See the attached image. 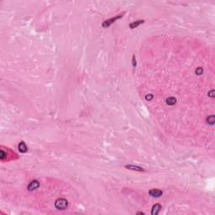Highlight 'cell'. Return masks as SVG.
I'll list each match as a JSON object with an SVG mask.
<instances>
[{
	"mask_svg": "<svg viewBox=\"0 0 215 215\" xmlns=\"http://www.w3.org/2000/svg\"><path fill=\"white\" fill-rule=\"evenodd\" d=\"M127 169H131V170H135V171H144V169L141 168L140 166H136V165H125Z\"/></svg>",
	"mask_w": 215,
	"mask_h": 215,
	"instance_id": "52a82bcc",
	"label": "cell"
},
{
	"mask_svg": "<svg viewBox=\"0 0 215 215\" xmlns=\"http://www.w3.org/2000/svg\"><path fill=\"white\" fill-rule=\"evenodd\" d=\"M161 205L159 203H156L152 207V211H151V214L152 215H156L159 213V212L161 211Z\"/></svg>",
	"mask_w": 215,
	"mask_h": 215,
	"instance_id": "5b68a950",
	"label": "cell"
},
{
	"mask_svg": "<svg viewBox=\"0 0 215 215\" xmlns=\"http://www.w3.org/2000/svg\"><path fill=\"white\" fill-rule=\"evenodd\" d=\"M176 103H177V99L173 97H170L166 99V103L168 105H175Z\"/></svg>",
	"mask_w": 215,
	"mask_h": 215,
	"instance_id": "9c48e42d",
	"label": "cell"
},
{
	"mask_svg": "<svg viewBox=\"0 0 215 215\" xmlns=\"http://www.w3.org/2000/svg\"><path fill=\"white\" fill-rule=\"evenodd\" d=\"M68 206V202L65 198H59L55 202V207L60 210H64L66 209Z\"/></svg>",
	"mask_w": 215,
	"mask_h": 215,
	"instance_id": "6da1fadb",
	"label": "cell"
},
{
	"mask_svg": "<svg viewBox=\"0 0 215 215\" xmlns=\"http://www.w3.org/2000/svg\"><path fill=\"white\" fill-rule=\"evenodd\" d=\"M142 23H144V20H137V21L131 23L130 25H129V27H130L131 29H134V28H136V27H138L139 25H141Z\"/></svg>",
	"mask_w": 215,
	"mask_h": 215,
	"instance_id": "ba28073f",
	"label": "cell"
},
{
	"mask_svg": "<svg viewBox=\"0 0 215 215\" xmlns=\"http://www.w3.org/2000/svg\"><path fill=\"white\" fill-rule=\"evenodd\" d=\"M19 151L22 152V153H25V152L27 151V146H26V145L25 144L24 141H21V142L19 144Z\"/></svg>",
	"mask_w": 215,
	"mask_h": 215,
	"instance_id": "8992f818",
	"label": "cell"
},
{
	"mask_svg": "<svg viewBox=\"0 0 215 215\" xmlns=\"http://www.w3.org/2000/svg\"><path fill=\"white\" fill-rule=\"evenodd\" d=\"M133 66H136V62H135V56H133Z\"/></svg>",
	"mask_w": 215,
	"mask_h": 215,
	"instance_id": "5bb4252c",
	"label": "cell"
},
{
	"mask_svg": "<svg viewBox=\"0 0 215 215\" xmlns=\"http://www.w3.org/2000/svg\"><path fill=\"white\" fill-rule=\"evenodd\" d=\"M213 93H214V91H213V90H212L211 92H209V96H211L212 98H213V97H214V95H213Z\"/></svg>",
	"mask_w": 215,
	"mask_h": 215,
	"instance_id": "9a60e30c",
	"label": "cell"
},
{
	"mask_svg": "<svg viewBox=\"0 0 215 215\" xmlns=\"http://www.w3.org/2000/svg\"><path fill=\"white\" fill-rule=\"evenodd\" d=\"M162 191L161 190H158V189H151V190H150V192H149V194H150V196L153 197V198H160V197L162 195Z\"/></svg>",
	"mask_w": 215,
	"mask_h": 215,
	"instance_id": "7a4b0ae2",
	"label": "cell"
},
{
	"mask_svg": "<svg viewBox=\"0 0 215 215\" xmlns=\"http://www.w3.org/2000/svg\"><path fill=\"white\" fill-rule=\"evenodd\" d=\"M207 122L208 124L210 125H213L214 124V122H215V118L213 115H210L209 117L207 119Z\"/></svg>",
	"mask_w": 215,
	"mask_h": 215,
	"instance_id": "30bf717a",
	"label": "cell"
},
{
	"mask_svg": "<svg viewBox=\"0 0 215 215\" xmlns=\"http://www.w3.org/2000/svg\"><path fill=\"white\" fill-rule=\"evenodd\" d=\"M203 68H202V67H198V69L196 70V74L197 75H201L202 73H203Z\"/></svg>",
	"mask_w": 215,
	"mask_h": 215,
	"instance_id": "8fae6325",
	"label": "cell"
},
{
	"mask_svg": "<svg viewBox=\"0 0 215 215\" xmlns=\"http://www.w3.org/2000/svg\"><path fill=\"white\" fill-rule=\"evenodd\" d=\"M152 98H153V95H152V94H148V95L145 96V99L147 100V101H150Z\"/></svg>",
	"mask_w": 215,
	"mask_h": 215,
	"instance_id": "7c38bea8",
	"label": "cell"
},
{
	"mask_svg": "<svg viewBox=\"0 0 215 215\" xmlns=\"http://www.w3.org/2000/svg\"><path fill=\"white\" fill-rule=\"evenodd\" d=\"M40 186V183H39L38 181H32L29 185L28 186V190L29 191H33L35 190L36 188H38Z\"/></svg>",
	"mask_w": 215,
	"mask_h": 215,
	"instance_id": "277c9868",
	"label": "cell"
},
{
	"mask_svg": "<svg viewBox=\"0 0 215 215\" xmlns=\"http://www.w3.org/2000/svg\"><path fill=\"white\" fill-rule=\"evenodd\" d=\"M121 17H122L121 15H118V16H116V17L112 18V19H108V20H106V21H104L103 23V27H104V28H107V27L109 26V25H111L112 23H113L114 21H116V19H120Z\"/></svg>",
	"mask_w": 215,
	"mask_h": 215,
	"instance_id": "3957f363",
	"label": "cell"
},
{
	"mask_svg": "<svg viewBox=\"0 0 215 215\" xmlns=\"http://www.w3.org/2000/svg\"><path fill=\"white\" fill-rule=\"evenodd\" d=\"M4 156H5V153H4V151L2 150H1V156H0V157H1V159H2V160H4Z\"/></svg>",
	"mask_w": 215,
	"mask_h": 215,
	"instance_id": "4fadbf2b",
	"label": "cell"
}]
</instances>
